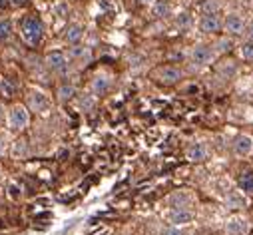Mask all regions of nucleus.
Listing matches in <instances>:
<instances>
[{
	"mask_svg": "<svg viewBox=\"0 0 253 235\" xmlns=\"http://www.w3.org/2000/svg\"><path fill=\"white\" fill-rule=\"evenodd\" d=\"M20 38L28 46H38L42 42V38H44V22L40 20V16H36V14L24 16V20L20 22Z\"/></svg>",
	"mask_w": 253,
	"mask_h": 235,
	"instance_id": "1",
	"label": "nucleus"
},
{
	"mask_svg": "<svg viewBox=\"0 0 253 235\" xmlns=\"http://www.w3.org/2000/svg\"><path fill=\"white\" fill-rule=\"evenodd\" d=\"M6 126L12 134H22L30 126V110L26 104H12L8 108Z\"/></svg>",
	"mask_w": 253,
	"mask_h": 235,
	"instance_id": "2",
	"label": "nucleus"
},
{
	"mask_svg": "<svg viewBox=\"0 0 253 235\" xmlns=\"http://www.w3.org/2000/svg\"><path fill=\"white\" fill-rule=\"evenodd\" d=\"M26 106H28L30 112H34L38 116H46L52 110V100H50V96L46 92H42L38 88H32L28 92V96H26Z\"/></svg>",
	"mask_w": 253,
	"mask_h": 235,
	"instance_id": "3",
	"label": "nucleus"
},
{
	"mask_svg": "<svg viewBox=\"0 0 253 235\" xmlns=\"http://www.w3.org/2000/svg\"><path fill=\"white\" fill-rule=\"evenodd\" d=\"M154 80L158 84H164V86H173L177 84L179 80H183V70L173 66V64H168V66H160L154 70Z\"/></svg>",
	"mask_w": 253,
	"mask_h": 235,
	"instance_id": "4",
	"label": "nucleus"
},
{
	"mask_svg": "<svg viewBox=\"0 0 253 235\" xmlns=\"http://www.w3.org/2000/svg\"><path fill=\"white\" fill-rule=\"evenodd\" d=\"M44 64L50 72L54 74H62L64 76L70 68V58L64 54V52H60V50H54V52H48L46 58H44Z\"/></svg>",
	"mask_w": 253,
	"mask_h": 235,
	"instance_id": "5",
	"label": "nucleus"
},
{
	"mask_svg": "<svg viewBox=\"0 0 253 235\" xmlns=\"http://www.w3.org/2000/svg\"><path fill=\"white\" fill-rule=\"evenodd\" d=\"M110 88H112V80H110V76L104 74V72L96 74V76L90 80V94H92L94 98L106 96V94L110 92Z\"/></svg>",
	"mask_w": 253,
	"mask_h": 235,
	"instance_id": "6",
	"label": "nucleus"
},
{
	"mask_svg": "<svg viewBox=\"0 0 253 235\" xmlns=\"http://www.w3.org/2000/svg\"><path fill=\"white\" fill-rule=\"evenodd\" d=\"M213 56H215V52L211 50V46L200 44V46H196V48L192 50V62H194L196 66L204 68V66H210V64L213 62Z\"/></svg>",
	"mask_w": 253,
	"mask_h": 235,
	"instance_id": "7",
	"label": "nucleus"
},
{
	"mask_svg": "<svg viewBox=\"0 0 253 235\" xmlns=\"http://www.w3.org/2000/svg\"><path fill=\"white\" fill-rule=\"evenodd\" d=\"M194 217H196V213L192 207H177V209H169V213H168V221L171 225H177V227L192 223Z\"/></svg>",
	"mask_w": 253,
	"mask_h": 235,
	"instance_id": "8",
	"label": "nucleus"
},
{
	"mask_svg": "<svg viewBox=\"0 0 253 235\" xmlns=\"http://www.w3.org/2000/svg\"><path fill=\"white\" fill-rule=\"evenodd\" d=\"M231 148H233V154L237 157H249L253 154V138L247 134H239L233 138Z\"/></svg>",
	"mask_w": 253,
	"mask_h": 235,
	"instance_id": "9",
	"label": "nucleus"
},
{
	"mask_svg": "<svg viewBox=\"0 0 253 235\" xmlns=\"http://www.w3.org/2000/svg\"><path fill=\"white\" fill-rule=\"evenodd\" d=\"M225 235H249V221L243 215H231L225 221Z\"/></svg>",
	"mask_w": 253,
	"mask_h": 235,
	"instance_id": "10",
	"label": "nucleus"
},
{
	"mask_svg": "<svg viewBox=\"0 0 253 235\" xmlns=\"http://www.w3.org/2000/svg\"><path fill=\"white\" fill-rule=\"evenodd\" d=\"M68 58L70 60H76L80 66H88L92 62V50L82 44H72L68 48Z\"/></svg>",
	"mask_w": 253,
	"mask_h": 235,
	"instance_id": "11",
	"label": "nucleus"
},
{
	"mask_svg": "<svg viewBox=\"0 0 253 235\" xmlns=\"http://www.w3.org/2000/svg\"><path fill=\"white\" fill-rule=\"evenodd\" d=\"M223 28V20L219 16V12H213V14H204L202 20H200V30L206 32V34H215Z\"/></svg>",
	"mask_w": 253,
	"mask_h": 235,
	"instance_id": "12",
	"label": "nucleus"
},
{
	"mask_svg": "<svg viewBox=\"0 0 253 235\" xmlns=\"http://www.w3.org/2000/svg\"><path fill=\"white\" fill-rule=\"evenodd\" d=\"M223 30L229 34V36H239L245 32V20L241 14H227V18L223 20Z\"/></svg>",
	"mask_w": 253,
	"mask_h": 235,
	"instance_id": "13",
	"label": "nucleus"
},
{
	"mask_svg": "<svg viewBox=\"0 0 253 235\" xmlns=\"http://www.w3.org/2000/svg\"><path fill=\"white\" fill-rule=\"evenodd\" d=\"M194 203V196L189 194L187 190H177L173 192L169 197H168V205L171 209H177V207H192Z\"/></svg>",
	"mask_w": 253,
	"mask_h": 235,
	"instance_id": "14",
	"label": "nucleus"
},
{
	"mask_svg": "<svg viewBox=\"0 0 253 235\" xmlns=\"http://www.w3.org/2000/svg\"><path fill=\"white\" fill-rule=\"evenodd\" d=\"M208 154H210V150H208V146H206L204 142H196V144H192V146L185 150V157H187L189 161H194V163L204 161V159L208 157Z\"/></svg>",
	"mask_w": 253,
	"mask_h": 235,
	"instance_id": "15",
	"label": "nucleus"
},
{
	"mask_svg": "<svg viewBox=\"0 0 253 235\" xmlns=\"http://www.w3.org/2000/svg\"><path fill=\"white\" fill-rule=\"evenodd\" d=\"M76 94H78V90H76V86H74L72 82H62V84L56 88V98H58V102H62V104L74 100Z\"/></svg>",
	"mask_w": 253,
	"mask_h": 235,
	"instance_id": "16",
	"label": "nucleus"
},
{
	"mask_svg": "<svg viewBox=\"0 0 253 235\" xmlns=\"http://www.w3.org/2000/svg\"><path fill=\"white\" fill-rule=\"evenodd\" d=\"M84 36V26L82 24H70L66 30H64V40L68 44H78Z\"/></svg>",
	"mask_w": 253,
	"mask_h": 235,
	"instance_id": "17",
	"label": "nucleus"
},
{
	"mask_svg": "<svg viewBox=\"0 0 253 235\" xmlns=\"http://www.w3.org/2000/svg\"><path fill=\"white\" fill-rule=\"evenodd\" d=\"M239 190L245 192V194H253V169H245L241 175H239Z\"/></svg>",
	"mask_w": 253,
	"mask_h": 235,
	"instance_id": "18",
	"label": "nucleus"
},
{
	"mask_svg": "<svg viewBox=\"0 0 253 235\" xmlns=\"http://www.w3.org/2000/svg\"><path fill=\"white\" fill-rule=\"evenodd\" d=\"M28 154H30V150H28V142L26 140H16L12 144V157L14 159H26Z\"/></svg>",
	"mask_w": 253,
	"mask_h": 235,
	"instance_id": "19",
	"label": "nucleus"
},
{
	"mask_svg": "<svg viewBox=\"0 0 253 235\" xmlns=\"http://www.w3.org/2000/svg\"><path fill=\"white\" fill-rule=\"evenodd\" d=\"M12 20L10 18H0V44H6L12 38Z\"/></svg>",
	"mask_w": 253,
	"mask_h": 235,
	"instance_id": "20",
	"label": "nucleus"
},
{
	"mask_svg": "<svg viewBox=\"0 0 253 235\" xmlns=\"http://www.w3.org/2000/svg\"><path fill=\"white\" fill-rule=\"evenodd\" d=\"M152 14H154V18H166L169 14L168 0H156L154 6H152Z\"/></svg>",
	"mask_w": 253,
	"mask_h": 235,
	"instance_id": "21",
	"label": "nucleus"
},
{
	"mask_svg": "<svg viewBox=\"0 0 253 235\" xmlns=\"http://www.w3.org/2000/svg\"><path fill=\"white\" fill-rule=\"evenodd\" d=\"M227 205L231 209H241V207H245V199H243V196L239 192H231L227 196Z\"/></svg>",
	"mask_w": 253,
	"mask_h": 235,
	"instance_id": "22",
	"label": "nucleus"
},
{
	"mask_svg": "<svg viewBox=\"0 0 253 235\" xmlns=\"http://www.w3.org/2000/svg\"><path fill=\"white\" fill-rule=\"evenodd\" d=\"M221 10V2L219 0H206L202 4V12L204 14H213V12H219Z\"/></svg>",
	"mask_w": 253,
	"mask_h": 235,
	"instance_id": "23",
	"label": "nucleus"
},
{
	"mask_svg": "<svg viewBox=\"0 0 253 235\" xmlns=\"http://www.w3.org/2000/svg\"><path fill=\"white\" fill-rule=\"evenodd\" d=\"M239 54H241L243 60H253V40H245L239 46Z\"/></svg>",
	"mask_w": 253,
	"mask_h": 235,
	"instance_id": "24",
	"label": "nucleus"
},
{
	"mask_svg": "<svg viewBox=\"0 0 253 235\" xmlns=\"http://www.w3.org/2000/svg\"><path fill=\"white\" fill-rule=\"evenodd\" d=\"M54 14H56L58 18H68V14H70V6H68L66 2H56V6H54Z\"/></svg>",
	"mask_w": 253,
	"mask_h": 235,
	"instance_id": "25",
	"label": "nucleus"
},
{
	"mask_svg": "<svg viewBox=\"0 0 253 235\" xmlns=\"http://www.w3.org/2000/svg\"><path fill=\"white\" fill-rule=\"evenodd\" d=\"M175 22H177L179 28H189V26H192V16H189V12H181Z\"/></svg>",
	"mask_w": 253,
	"mask_h": 235,
	"instance_id": "26",
	"label": "nucleus"
},
{
	"mask_svg": "<svg viewBox=\"0 0 253 235\" xmlns=\"http://www.w3.org/2000/svg\"><path fill=\"white\" fill-rule=\"evenodd\" d=\"M160 235H185L183 233V229L181 227H177V225H168V227H164L162 231H160Z\"/></svg>",
	"mask_w": 253,
	"mask_h": 235,
	"instance_id": "27",
	"label": "nucleus"
},
{
	"mask_svg": "<svg viewBox=\"0 0 253 235\" xmlns=\"http://www.w3.org/2000/svg\"><path fill=\"white\" fill-rule=\"evenodd\" d=\"M0 92L4 94V98H12V96H14V88H12V84H10L8 80L0 82Z\"/></svg>",
	"mask_w": 253,
	"mask_h": 235,
	"instance_id": "28",
	"label": "nucleus"
},
{
	"mask_svg": "<svg viewBox=\"0 0 253 235\" xmlns=\"http://www.w3.org/2000/svg\"><path fill=\"white\" fill-rule=\"evenodd\" d=\"M231 46H233V42H231L229 38H221V40L217 42V52H219V54H225V52L231 50Z\"/></svg>",
	"mask_w": 253,
	"mask_h": 235,
	"instance_id": "29",
	"label": "nucleus"
},
{
	"mask_svg": "<svg viewBox=\"0 0 253 235\" xmlns=\"http://www.w3.org/2000/svg\"><path fill=\"white\" fill-rule=\"evenodd\" d=\"M92 98H94V96H88V94L80 98V108H82L84 112H88V110L94 108V100H92Z\"/></svg>",
	"mask_w": 253,
	"mask_h": 235,
	"instance_id": "30",
	"label": "nucleus"
},
{
	"mask_svg": "<svg viewBox=\"0 0 253 235\" xmlns=\"http://www.w3.org/2000/svg\"><path fill=\"white\" fill-rule=\"evenodd\" d=\"M8 196H10L12 199H20V197H22V188H20L18 184H10V186H8Z\"/></svg>",
	"mask_w": 253,
	"mask_h": 235,
	"instance_id": "31",
	"label": "nucleus"
},
{
	"mask_svg": "<svg viewBox=\"0 0 253 235\" xmlns=\"http://www.w3.org/2000/svg\"><path fill=\"white\" fill-rule=\"evenodd\" d=\"M6 148H8V144H6V138L0 134V156H4L6 154Z\"/></svg>",
	"mask_w": 253,
	"mask_h": 235,
	"instance_id": "32",
	"label": "nucleus"
},
{
	"mask_svg": "<svg viewBox=\"0 0 253 235\" xmlns=\"http://www.w3.org/2000/svg\"><path fill=\"white\" fill-rule=\"evenodd\" d=\"M6 116H8V110H6V106H4L2 102H0V124L6 120Z\"/></svg>",
	"mask_w": 253,
	"mask_h": 235,
	"instance_id": "33",
	"label": "nucleus"
},
{
	"mask_svg": "<svg viewBox=\"0 0 253 235\" xmlns=\"http://www.w3.org/2000/svg\"><path fill=\"white\" fill-rule=\"evenodd\" d=\"M26 4H28V0H10V6H14V8H22Z\"/></svg>",
	"mask_w": 253,
	"mask_h": 235,
	"instance_id": "34",
	"label": "nucleus"
},
{
	"mask_svg": "<svg viewBox=\"0 0 253 235\" xmlns=\"http://www.w3.org/2000/svg\"><path fill=\"white\" fill-rule=\"evenodd\" d=\"M10 6V0H0V10H6Z\"/></svg>",
	"mask_w": 253,
	"mask_h": 235,
	"instance_id": "35",
	"label": "nucleus"
},
{
	"mask_svg": "<svg viewBox=\"0 0 253 235\" xmlns=\"http://www.w3.org/2000/svg\"><path fill=\"white\" fill-rule=\"evenodd\" d=\"M247 40H253V22L247 26Z\"/></svg>",
	"mask_w": 253,
	"mask_h": 235,
	"instance_id": "36",
	"label": "nucleus"
},
{
	"mask_svg": "<svg viewBox=\"0 0 253 235\" xmlns=\"http://www.w3.org/2000/svg\"><path fill=\"white\" fill-rule=\"evenodd\" d=\"M138 2H142V4H146V2H152V0H138Z\"/></svg>",
	"mask_w": 253,
	"mask_h": 235,
	"instance_id": "37",
	"label": "nucleus"
},
{
	"mask_svg": "<svg viewBox=\"0 0 253 235\" xmlns=\"http://www.w3.org/2000/svg\"><path fill=\"white\" fill-rule=\"evenodd\" d=\"M0 175H2V169H0Z\"/></svg>",
	"mask_w": 253,
	"mask_h": 235,
	"instance_id": "38",
	"label": "nucleus"
}]
</instances>
